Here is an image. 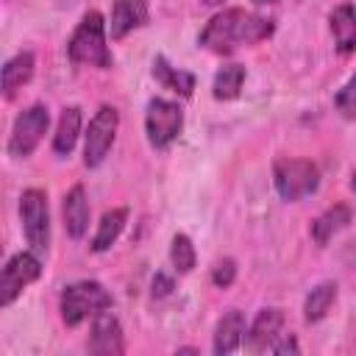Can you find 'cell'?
<instances>
[{
    "instance_id": "6da1fadb",
    "label": "cell",
    "mask_w": 356,
    "mask_h": 356,
    "mask_svg": "<svg viewBox=\"0 0 356 356\" xmlns=\"http://www.w3.org/2000/svg\"><path fill=\"white\" fill-rule=\"evenodd\" d=\"M270 33H273V19L245 8H222L203 25L197 44L217 56H228L242 44H256L267 39Z\"/></svg>"
},
{
    "instance_id": "7a4b0ae2",
    "label": "cell",
    "mask_w": 356,
    "mask_h": 356,
    "mask_svg": "<svg viewBox=\"0 0 356 356\" xmlns=\"http://www.w3.org/2000/svg\"><path fill=\"white\" fill-rule=\"evenodd\" d=\"M67 56L75 64H89L97 70H108L114 64V56L106 42V22L100 11H86L81 17L78 28L72 31L67 42Z\"/></svg>"
},
{
    "instance_id": "3957f363",
    "label": "cell",
    "mask_w": 356,
    "mask_h": 356,
    "mask_svg": "<svg viewBox=\"0 0 356 356\" xmlns=\"http://www.w3.org/2000/svg\"><path fill=\"white\" fill-rule=\"evenodd\" d=\"M61 320L67 325H81L89 317H97L100 312L111 309V295L97 281H75L64 286L61 292Z\"/></svg>"
},
{
    "instance_id": "277c9868",
    "label": "cell",
    "mask_w": 356,
    "mask_h": 356,
    "mask_svg": "<svg viewBox=\"0 0 356 356\" xmlns=\"http://www.w3.org/2000/svg\"><path fill=\"white\" fill-rule=\"evenodd\" d=\"M273 184L284 200H303L320 186V170L309 159H275Z\"/></svg>"
},
{
    "instance_id": "5b68a950",
    "label": "cell",
    "mask_w": 356,
    "mask_h": 356,
    "mask_svg": "<svg viewBox=\"0 0 356 356\" xmlns=\"http://www.w3.org/2000/svg\"><path fill=\"white\" fill-rule=\"evenodd\" d=\"M19 220H22V234L31 250L47 253L50 245V209H47V195L44 189H25L19 195Z\"/></svg>"
},
{
    "instance_id": "8992f818",
    "label": "cell",
    "mask_w": 356,
    "mask_h": 356,
    "mask_svg": "<svg viewBox=\"0 0 356 356\" xmlns=\"http://www.w3.org/2000/svg\"><path fill=\"white\" fill-rule=\"evenodd\" d=\"M181 128H184V108L175 100L153 97L147 103V111H145V134H147V142L156 150L170 147L181 136Z\"/></svg>"
},
{
    "instance_id": "52a82bcc",
    "label": "cell",
    "mask_w": 356,
    "mask_h": 356,
    "mask_svg": "<svg viewBox=\"0 0 356 356\" xmlns=\"http://www.w3.org/2000/svg\"><path fill=\"white\" fill-rule=\"evenodd\" d=\"M47 125H50L47 106H42V103L28 106L14 120V128L8 136V156L11 159H28L36 150V145L42 142V136L47 134Z\"/></svg>"
},
{
    "instance_id": "ba28073f",
    "label": "cell",
    "mask_w": 356,
    "mask_h": 356,
    "mask_svg": "<svg viewBox=\"0 0 356 356\" xmlns=\"http://www.w3.org/2000/svg\"><path fill=\"white\" fill-rule=\"evenodd\" d=\"M120 128V114L114 106H100L97 114L89 120L86 136H83V164L86 167H100L103 159L108 156L114 136Z\"/></svg>"
},
{
    "instance_id": "9c48e42d",
    "label": "cell",
    "mask_w": 356,
    "mask_h": 356,
    "mask_svg": "<svg viewBox=\"0 0 356 356\" xmlns=\"http://www.w3.org/2000/svg\"><path fill=\"white\" fill-rule=\"evenodd\" d=\"M42 275V261H39V253L36 250H22V253H14L3 273H0V306H11L22 289L28 284H33L36 278Z\"/></svg>"
},
{
    "instance_id": "30bf717a",
    "label": "cell",
    "mask_w": 356,
    "mask_h": 356,
    "mask_svg": "<svg viewBox=\"0 0 356 356\" xmlns=\"http://www.w3.org/2000/svg\"><path fill=\"white\" fill-rule=\"evenodd\" d=\"M86 348H89V353H97V356H120L125 350L120 320L108 309L100 312L97 317H92V334L86 339Z\"/></svg>"
},
{
    "instance_id": "8fae6325",
    "label": "cell",
    "mask_w": 356,
    "mask_h": 356,
    "mask_svg": "<svg viewBox=\"0 0 356 356\" xmlns=\"http://www.w3.org/2000/svg\"><path fill=\"white\" fill-rule=\"evenodd\" d=\"M147 14H150L147 0H114L111 3V19H108L111 39H122L134 28H142L147 22Z\"/></svg>"
},
{
    "instance_id": "7c38bea8",
    "label": "cell",
    "mask_w": 356,
    "mask_h": 356,
    "mask_svg": "<svg viewBox=\"0 0 356 356\" xmlns=\"http://www.w3.org/2000/svg\"><path fill=\"white\" fill-rule=\"evenodd\" d=\"M281 325H284V314L281 309H261L253 320V325L248 328L245 334V345L248 350L253 353H261V350H270V345L275 342V337L281 334Z\"/></svg>"
},
{
    "instance_id": "4fadbf2b",
    "label": "cell",
    "mask_w": 356,
    "mask_h": 356,
    "mask_svg": "<svg viewBox=\"0 0 356 356\" xmlns=\"http://www.w3.org/2000/svg\"><path fill=\"white\" fill-rule=\"evenodd\" d=\"M331 33H334V47L339 56H350L356 50V6L353 3H339L331 17Z\"/></svg>"
},
{
    "instance_id": "5bb4252c",
    "label": "cell",
    "mask_w": 356,
    "mask_h": 356,
    "mask_svg": "<svg viewBox=\"0 0 356 356\" xmlns=\"http://www.w3.org/2000/svg\"><path fill=\"white\" fill-rule=\"evenodd\" d=\"M61 211H64V228L72 239H81L89 228V200H86V189L81 184H75L67 195H64V203H61Z\"/></svg>"
},
{
    "instance_id": "9a60e30c",
    "label": "cell",
    "mask_w": 356,
    "mask_h": 356,
    "mask_svg": "<svg viewBox=\"0 0 356 356\" xmlns=\"http://www.w3.org/2000/svg\"><path fill=\"white\" fill-rule=\"evenodd\" d=\"M245 334H248L245 314L236 309L225 312L214 328V353H234L245 342Z\"/></svg>"
},
{
    "instance_id": "2e32d148",
    "label": "cell",
    "mask_w": 356,
    "mask_h": 356,
    "mask_svg": "<svg viewBox=\"0 0 356 356\" xmlns=\"http://www.w3.org/2000/svg\"><path fill=\"white\" fill-rule=\"evenodd\" d=\"M31 78H33V53L31 50H22V53L11 56L3 64V95L6 97H14Z\"/></svg>"
},
{
    "instance_id": "e0dca14e",
    "label": "cell",
    "mask_w": 356,
    "mask_h": 356,
    "mask_svg": "<svg viewBox=\"0 0 356 356\" xmlns=\"http://www.w3.org/2000/svg\"><path fill=\"white\" fill-rule=\"evenodd\" d=\"M153 78H156L164 89H170V92L181 95V97H189V95H192V89H195V75H192V72H186V70L172 67L164 56H156V58H153Z\"/></svg>"
},
{
    "instance_id": "ac0fdd59",
    "label": "cell",
    "mask_w": 356,
    "mask_h": 356,
    "mask_svg": "<svg viewBox=\"0 0 356 356\" xmlns=\"http://www.w3.org/2000/svg\"><path fill=\"white\" fill-rule=\"evenodd\" d=\"M78 134H81V108L78 106H70L58 117V125H56V134H53V150L58 156H67L75 147Z\"/></svg>"
},
{
    "instance_id": "d6986e66",
    "label": "cell",
    "mask_w": 356,
    "mask_h": 356,
    "mask_svg": "<svg viewBox=\"0 0 356 356\" xmlns=\"http://www.w3.org/2000/svg\"><path fill=\"white\" fill-rule=\"evenodd\" d=\"M348 222H350V209L342 206V203H337V206L325 209V211L312 222V236H314L317 245H325L334 234H339L342 228H348Z\"/></svg>"
},
{
    "instance_id": "ffe728a7",
    "label": "cell",
    "mask_w": 356,
    "mask_h": 356,
    "mask_svg": "<svg viewBox=\"0 0 356 356\" xmlns=\"http://www.w3.org/2000/svg\"><path fill=\"white\" fill-rule=\"evenodd\" d=\"M125 220H128V211H125V209H111V211H106V214L100 217V222H97L95 236H92V250H95V253L108 250V248L117 242V236L122 234Z\"/></svg>"
},
{
    "instance_id": "44dd1931",
    "label": "cell",
    "mask_w": 356,
    "mask_h": 356,
    "mask_svg": "<svg viewBox=\"0 0 356 356\" xmlns=\"http://www.w3.org/2000/svg\"><path fill=\"white\" fill-rule=\"evenodd\" d=\"M245 83V67L242 64H222L214 75V83H211V95L217 100H234L239 95Z\"/></svg>"
},
{
    "instance_id": "7402d4cb",
    "label": "cell",
    "mask_w": 356,
    "mask_h": 356,
    "mask_svg": "<svg viewBox=\"0 0 356 356\" xmlns=\"http://www.w3.org/2000/svg\"><path fill=\"white\" fill-rule=\"evenodd\" d=\"M334 298H337V284H331V281L317 284V286H314V289L306 295V303H303V317H306L309 323L323 320V317L328 314V309H331Z\"/></svg>"
},
{
    "instance_id": "603a6c76",
    "label": "cell",
    "mask_w": 356,
    "mask_h": 356,
    "mask_svg": "<svg viewBox=\"0 0 356 356\" xmlns=\"http://www.w3.org/2000/svg\"><path fill=\"white\" fill-rule=\"evenodd\" d=\"M170 261L178 273H189L195 267V245L186 234H175L170 245Z\"/></svg>"
},
{
    "instance_id": "cb8c5ba5",
    "label": "cell",
    "mask_w": 356,
    "mask_h": 356,
    "mask_svg": "<svg viewBox=\"0 0 356 356\" xmlns=\"http://www.w3.org/2000/svg\"><path fill=\"white\" fill-rule=\"evenodd\" d=\"M334 106H337V111H339L345 120H353V122H356V72H353V75L348 78V83L337 92Z\"/></svg>"
},
{
    "instance_id": "d4e9b609",
    "label": "cell",
    "mask_w": 356,
    "mask_h": 356,
    "mask_svg": "<svg viewBox=\"0 0 356 356\" xmlns=\"http://www.w3.org/2000/svg\"><path fill=\"white\" fill-rule=\"evenodd\" d=\"M234 278H236V261L234 259H220L214 264V270H211V281L225 289V286L234 284Z\"/></svg>"
},
{
    "instance_id": "484cf974",
    "label": "cell",
    "mask_w": 356,
    "mask_h": 356,
    "mask_svg": "<svg viewBox=\"0 0 356 356\" xmlns=\"http://www.w3.org/2000/svg\"><path fill=\"white\" fill-rule=\"evenodd\" d=\"M300 348H298V339L292 337V334H278L275 337V342L270 345V353H278V356H284V353H298Z\"/></svg>"
},
{
    "instance_id": "4316f807",
    "label": "cell",
    "mask_w": 356,
    "mask_h": 356,
    "mask_svg": "<svg viewBox=\"0 0 356 356\" xmlns=\"http://www.w3.org/2000/svg\"><path fill=\"white\" fill-rule=\"evenodd\" d=\"M170 289H172V281H170L167 275H161V273H159V275H156V281H153V295H167Z\"/></svg>"
},
{
    "instance_id": "83f0119b",
    "label": "cell",
    "mask_w": 356,
    "mask_h": 356,
    "mask_svg": "<svg viewBox=\"0 0 356 356\" xmlns=\"http://www.w3.org/2000/svg\"><path fill=\"white\" fill-rule=\"evenodd\" d=\"M203 3H206V6H220L222 0H203Z\"/></svg>"
},
{
    "instance_id": "f1b7e54d",
    "label": "cell",
    "mask_w": 356,
    "mask_h": 356,
    "mask_svg": "<svg viewBox=\"0 0 356 356\" xmlns=\"http://www.w3.org/2000/svg\"><path fill=\"white\" fill-rule=\"evenodd\" d=\"M253 3H259V6H267V3H275V0H253Z\"/></svg>"
},
{
    "instance_id": "f546056e",
    "label": "cell",
    "mask_w": 356,
    "mask_h": 356,
    "mask_svg": "<svg viewBox=\"0 0 356 356\" xmlns=\"http://www.w3.org/2000/svg\"><path fill=\"white\" fill-rule=\"evenodd\" d=\"M353 189H356V172H353Z\"/></svg>"
}]
</instances>
